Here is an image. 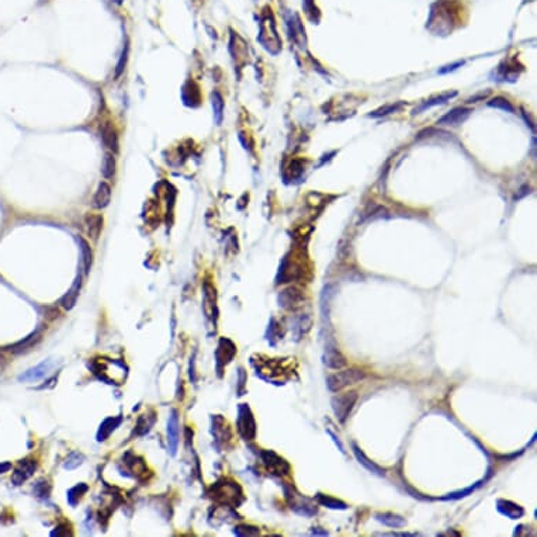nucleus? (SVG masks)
Wrapping results in <instances>:
<instances>
[{
	"label": "nucleus",
	"instance_id": "c756f323",
	"mask_svg": "<svg viewBox=\"0 0 537 537\" xmlns=\"http://www.w3.org/2000/svg\"><path fill=\"white\" fill-rule=\"evenodd\" d=\"M404 103H398V104H391V106H385L384 108H381L379 111H374L373 114H370L371 117H381V115H387V114L394 113L396 110H400L402 107Z\"/></svg>",
	"mask_w": 537,
	"mask_h": 537
},
{
	"label": "nucleus",
	"instance_id": "4468645a",
	"mask_svg": "<svg viewBox=\"0 0 537 537\" xmlns=\"http://www.w3.org/2000/svg\"><path fill=\"white\" fill-rule=\"evenodd\" d=\"M352 449H353V454H355V457H356V460L359 461V463L362 464L363 467L366 470H368L370 473H373V474H377L380 475V477H383V475L385 474V470L384 469H381V467H379L377 464L373 463V461H370L367 458V456L364 454V453L359 449V447L353 443L352 445Z\"/></svg>",
	"mask_w": 537,
	"mask_h": 537
},
{
	"label": "nucleus",
	"instance_id": "c85d7f7f",
	"mask_svg": "<svg viewBox=\"0 0 537 537\" xmlns=\"http://www.w3.org/2000/svg\"><path fill=\"white\" fill-rule=\"evenodd\" d=\"M127 59H128V45L125 44L124 50H123V52H121V57H120L119 63H117V69H115V76H117V78H119L120 75L123 74V71L125 69Z\"/></svg>",
	"mask_w": 537,
	"mask_h": 537
},
{
	"label": "nucleus",
	"instance_id": "6e6552de",
	"mask_svg": "<svg viewBox=\"0 0 537 537\" xmlns=\"http://www.w3.org/2000/svg\"><path fill=\"white\" fill-rule=\"evenodd\" d=\"M168 445L172 454H176L177 446H179V418L177 413L173 411L168 421Z\"/></svg>",
	"mask_w": 537,
	"mask_h": 537
},
{
	"label": "nucleus",
	"instance_id": "aec40b11",
	"mask_svg": "<svg viewBox=\"0 0 537 537\" xmlns=\"http://www.w3.org/2000/svg\"><path fill=\"white\" fill-rule=\"evenodd\" d=\"M80 284H82V280H80V277H78L76 280H75L74 286H72L71 290H69L68 294L65 295V297L62 298L61 304H62V307L65 308V310H71V308L76 304V300H78V297H79Z\"/></svg>",
	"mask_w": 537,
	"mask_h": 537
},
{
	"label": "nucleus",
	"instance_id": "9d476101",
	"mask_svg": "<svg viewBox=\"0 0 537 537\" xmlns=\"http://www.w3.org/2000/svg\"><path fill=\"white\" fill-rule=\"evenodd\" d=\"M35 471V463L33 460H24L18 464L12 475V481L16 485H21L24 481H27Z\"/></svg>",
	"mask_w": 537,
	"mask_h": 537
},
{
	"label": "nucleus",
	"instance_id": "f03ea898",
	"mask_svg": "<svg viewBox=\"0 0 537 537\" xmlns=\"http://www.w3.org/2000/svg\"><path fill=\"white\" fill-rule=\"evenodd\" d=\"M357 401V394L356 392H346V394H340V395L334 396L331 400V407H332V411H334V415L336 416V419L339 422H345L346 419L349 418L352 409L355 407V404Z\"/></svg>",
	"mask_w": 537,
	"mask_h": 537
},
{
	"label": "nucleus",
	"instance_id": "0eeeda50",
	"mask_svg": "<svg viewBox=\"0 0 537 537\" xmlns=\"http://www.w3.org/2000/svg\"><path fill=\"white\" fill-rule=\"evenodd\" d=\"M302 302H304V294L297 287H290V289L282 291L278 295V304L286 310H293V308L301 307Z\"/></svg>",
	"mask_w": 537,
	"mask_h": 537
},
{
	"label": "nucleus",
	"instance_id": "f3484780",
	"mask_svg": "<svg viewBox=\"0 0 537 537\" xmlns=\"http://www.w3.org/2000/svg\"><path fill=\"white\" fill-rule=\"evenodd\" d=\"M376 519L381 522L383 525L388 526V527H394V529H400V527H404L407 525L405 519L395 513H377L376 515Z\"/></svg>",
	"mask_w": 537,
	"mask_h": 537
},
{
	"label": "nucleus",
	"instance_id": "4be33fe9",
	"mask_svg": "<svg viewBox=\"0 0 537 537\" xmlns=\"http://www.w3.org/2000/svg\"><path fill=\"white\" fill-rule=\"evenodd\" d=\"M211 103H213V110H214L215 123L221 124L222 117H224V99L221 96L220 91H214L211 95Z\"/></svg>",
	"mask_w": 537,
	"mask_h": 537
},
{
	"label": "nucleus",
	"instance_id": "20e7f679",
	"mask_svg": "<svg viewBox=\"0 0 537 537\" xmlns=\"http://www.w3.org/2000/svg\"><path fill=\"white\" fill-rule=\"evenodd\" d=\"M286 491V498L290 503V508L294 510L295 513L302 515V516H312L317 513V508L311 505V499L301 495L298 492L293 489V488H284Z\"/></svg>",
	"mask_w": 537,
	"mask_h": 537
},
{
	"label": "nucleus",
	"instance_id": "473e14b6",
	"mask_svg": "<svg viewBox=\"0 0 537 537\" xmlns=\"http://www.w3.org/2000/svg\"><path fill=\"white\" fill-rule=\"evenodd\" d=\"M463 63L464 62H457V63H453V65H449V66H446V69H441L440 74H446V72H449V71H454L456 66H461Z\"/></svg>",
	"mask_w": 537,
	"mask_h": 537
},
{
	"label": "nucleus",
	"instance_id": "c9c22d12",
	"mask_svg": "<svg viewBox=\"0 0 537 537\" xmlns=\"http://www.w3.org/2000/svg\"><path fill=\"white\" fill-rule=\"evenodd\" d=\"M3 362H5V356H3V355H2V352H0V364H2Z\"/></svg>",
	"mask_w": 537,
	"mask_h": 537
},
{
	"label": "nucleus",
	"instance_id": "9b49d317",
	"mask_svg": "<svg viewBox=\"0 0 537 537\" xmlns=\"http://www.w3.org/2000/svg\"><path fill=\"white\" fill-rule=\"evenodd\" d=\"M497 509L499 513H502L503 516H506L509 519H520L525 510L522 506H519L518 503L512 502V501H506V499H498L497 501Z\"/></svg>",
	"mask_w": 537,
	"mask_h": 537
},
{
	"label": "nucleus",
	"instance_id": "39448f33",
	"mask_svg": "<svg viewBox=\"0 0 537 537\" xmlns=\"http://www.w3.org/2000/svg\"><path fill=\"white\" fill-rule=\"evenodd\" d=\"M238 430L245 440H253L256 436V422L250 408L246 404H242L238 409Z\"/></svg>",
	"mask_w": 537,
	"mask_h": 537
},
{
	"label": "nucleus",
	"instance_id": "5701e85b",
	"mask_svg": "<svg viewBox=\"0 0 537 537\" xmlns=\"http://www.w3.org/2000/svg\"><path fill=\"white\" fill-rule=\"evenodd\" d=\"M115 168H117V162L114 158L113 153H106L102 162V173L106 179H111L115 175Z\"/></svg>",
	"mask_w": 537,
	"mask_h": 537
},
{
	"label": "nucleus",
	"instance_id": "f257e3e1",
	"mask_svg": "<svg viewBox=\"0 0 537 537\" xmlns=\"http://www.w3.org/2000/svg\"><path fill=\"white\" fill-rule=\"evenodd\" d=\"M366 374L362 370H356V368H351V370H345V371H338V373L331 374L326 380V385L328 390L332 392H338V391L343 390L347 385L356 384L364 380Z\"/></svg>",
	"mask_w": 537,
	"mask_h": 537
},
{
	"label": "nucleus",
	"instance_id": "b1692460",
	"mask_svg": "<svg viewBox=\"0 0 537 537\" xmlns=\"http://www.w3.org/2000/svg\"><path fill=\"white\" fill-rule=\"evenodd\" d=\"M79 243H80V250H82V258H83V266H85V272L89 273L91 267V259H93V254H91V249L89 246V243L86 242L85 239L79 238Z\"/></svg>",
	"mask_w": 537,
	"mask_h": 537
},
{
	"label": "nucleus",
	"instance_id": "423d86ee",
	"mask_svg": "<svg viewBox=\"0 0 537 537\" xmlns=\"http://www.w3.org/2000/svg\"><path fill=\"white\" fill-rule=\"evenodd\" d=\"M262 460L266 469L269 470L272 474L274 475H287L290 473V464L280 457L277 453L272 452V450H265L262 452Z\"/></svg>",
	"mask_w": 537,
	"mask_h": 537
},
{
	"label": "nucleus",
	"instance_id": "ddd939ff",
	"mask_svg": "<svg viewBox=\"0 0 537 537\" xmlns=\"http://www.w3.org/2000/svg\"><path fill=\"white\" fill-rule=\"evenodd\" d=\"M323 363L332 370H340L346 367V357L338 349H328L323 355Z\"/></svg>",
	"mask_w": 537,
	"mask_h": 537
},
{
	"label": "nucleus",
	"instance_id": "e433bc0d",
	"mask_svg": "<svg viewBox=\"0 0 537 537\" xmlns=\"http://www.w3.org/2000/svg\"><path fill=\"white\" fill-rule=\"evenodd\" d=\"M111 2H114V3H117V5H120V3H123L124 0H111Z\"/></svg>",
	"mask_w": 537,
	"mask_h": 537
},
{
	"label": "nucleus",
	"instance_id": "cd10ccee",
	"mask_svg": "<svg viewBox=\"0 0 537 537\" xmlns=\"http://www.w3.org/2000/svg\"><path fill=\"white\" fill-rule=\"evenodd\" d=\"M234 533H235L237 536H256V534H259V529L246 525L238 526V527H235Z\"/></svg>",
	"mask_w": 537,
	"mask_h": 537
},
{
	"label": "nucleus",
	"instance_id": "72a5a7b5",
	"mask_svg": "<svg viewBox=\"0 0 537 537\" xmlns=\"http://www.w3.org/2000/svg\"><path fill=\"white\" fill-rule=\"evenodd\" d=\"M383 536H416V534H413V533H387V534H383Z\"/></svg>",
	"mask_w": 537,
	"mask_h": 537
},
{
	"label": "nucleus",
	"instance_id": "f8f14e48",
	"mask_svg": "<svg viewBox=\"0 0 537 537\" xmlns=\"http://www.w3.org/2000/svg\"><path fill=\"white\" fill-rule=\"evenodd\" d=\"M470 113H471V110H470V108H464V107L454 108V110H452L450 113H447L446 115H443V117L437 121V124L457 125V124H460V123H463L464 120L469 117Z\"/></svg>",
	"mask_w": 537,
	"mask_h": 537
},
{
	"label": "nucleus",
	"instance_id": "a878e982",
	"mask_svg": "<svg viewBox=\"0 0 537 537\" xmlns=\"http://www.w3.org/2000/svg\"><path fill=\"white\" fill-rule=\"evenodd\" d=\"M488 106L495 108H502V110L509 111V113H513L515 111L513 106H512L506 99H503V97H495V99H492L491 102H488Z\"/></svg>",
	"mask_w": 537,
	"mask_h": 537
},
{
	"label": "nucleus",
	"instance_id": "412c9836",
	"mask_svg": "<svg viewBox=\"0 0 537 537\" xmlns=\"http://www.w3.org/2000/svg\"><path fill=\"white\" fill-rule=\"evenodd\" d=\"M315 498H317L318 503H319V505H322V506H325V508L339 509V510H345V509H347V505H346L345 502H342L340 499H336V498H334V497H329V495H323V494H321V492H318L317 495H315Z\"/></svg>",
	"mask_w": 537,
	"mask_h": 537
},
{
	"label": "nucleus",
	"instance_id": "7c9ffc66",
	"mask_svg": "<svg viewBox=\"0 0 537 537\" xmlns=\"http://www.w3.org/2000/svg\"><path fill=\"white\" fill-rule=\"evenodd\" d=\"M304 7H306L307 13H308L310 16H311L312 13H317L318 14L317 7L314 6V2H312V0H304Z\"/></svg>",
	"mask_w": 537,
	"mask_h": 537
},
{
	"label": "nucleus",
	"instance_id": "bb28decb",
	"mask_svg": "<svg viewBox=\"0 0 537 537\" xmlns=\"http://www.w3.org/2000/svg\"><path fill=\"white\" fill-rule=\"evenodd\" d=\"M83 460H85V457L80 454V453H72V454H69V457L66 458V461H65V469H76L78 465H80V464L83 463Z\"/></svg>",
	"mask_w": 537,
	"mask_h": 537
},
{
	"label": "nucleus",
	"instance_id": "393cba45",
	"mask_svg": "<svg viewBox=\"0 0 537 537\" xmlns=\"http://www.w3.org/2000/svg\"><path fill=\"white\" fill-rule=\"evenodd\" d=\"M120 424V419H113V418H110V419H106L104 422L102 424V426H100V432H99V435H97V437H99V440H104L106 437H107L111 432H113L114 429H115V426Z\"/></svg>",
	"mask_w": 537,
	"mask_h": 537
},
{
	"label": "nucleus",
	"instance_id": "1a4fd4ad",
	"mask_svg": "<svg viewBox=\"0 0 537 537\" xmlns=\"http://www.w3.org/2000/svg\"><path fill=\"white\" fill-rule=\"evenodd\" d=\"M111 201V187L106 181H102L99 187H97L95 197H93V208L103 209L107 207Z\"/></svg>",
	"mask_w": 537,
	"mask_h": 537
},
{
	"label": "nucleus",
	"instance_id": "f704fd0d",
	"mask_svg": "<svg viewBox=\"0 0 537 537\" xmlns=\"http://www.w3.org/2000/svg\"><path fill=\"white\" fill-rule=\"evenodd\" d=\"M10 469H12V465L9 463L0 464V474H2V473H6V471H9Z\"/></svg>",
	"mask_w": 537,
	"mask_h": 537
},
{
	"label": "nucleus",
	"instance_id": "7ed1b4c3",
	"mask_svg": "<svg viewBox=\"0 0 537 537\" xmlns=\"http://www.w3.org/2000/svg\"><path fill=\"white\" fill-rule=\"evenodd\" d=\"M214 498L225 505L238 506L242 502V492L235 482H218L214 486Z\"/></svg>",
	"mask_w": 537,
	"mask_h": 537
},
{
	"label": "nucleus",
	"instance_id": "2f4dec72",
	"mask_svg": "<svg viewBox=\"0 0 537 537\" xmlns=\"http://www.w3.org/2000/svg\"><path fill=\"white\" fill-rule=\"evenodd\" d=\"M326 432H328V435L331 436V437H332V440L335 441V445H336V446L339 447V450H340V452H342V453H345V449H343V446H342V443H340V441L338 440V437H336V436H335L334 433H332V432H331V430H326Z\"/></svg>",
	"mask_w": 537,
	"mask_h": 537
},
{
	"label": "nucleus",
	"instance_id": "dca6fc26",
	"mask_svg": "<svg viewBox=\"0 0 537 537\" xmlns=\"http://www.w3.org/2000/svg\"><path fill=\"white\" fill-rule=\"evenodd\" d=\"M50 368H51V363L50 362L41 363L37 367L31 368V370H29L26 374L20 376V380H21V381H37V380L44 379L46 376V373L50 371Z\"/></svg>",
	"mask_w": 537,
	"mask_h": 537
},
{
	"label": "nucleus",
	"instance_id": "a211bd4d",
	"mask_svg": "<svg viewBox=\"0 0 537 537\" xmlns=\"http://www.w3.org/2000/svg\"><path fill=\"white\" fill-rule=\"evenodd\" d=\"M456 95H457V91H452V93H445V95H440V96L432 97V99H429V100H426V102L422 103L418 108H415V111H413V113L418 114V113H421V111L426 110V108L433 107V106H437V104H445V103L449 102L450 99H453V97L456 96Z\"/></svg>",
	"mask_w": 537,
	"mask_h": 537
},
{
	"label": "nucleus",
	"instance_id": "6ab92c4d",
	"mask_svg": "<svg viewBox=\"0 0 537 537\" xmlns=\"http://www.w3.org/2000/svg\"><path fill=\"white\" fill-rule=\"evenodd\" d=\"M86 225H87V234H89L93 239H97V237H99L100 232H102L103 217L102 215L89 214L86 217Z\"/></svg>",
	"mask_w": 537,
	"mask_h": 537
},
{
	"label": "nucleus",
	"instance_id": "2eb2a0df",
	"mask_svg": "<svg viewBox=\"0 0 537 537\" xmlns=\"http://www.w3.org/2000/svg\"><path fill=\"white\" fill-rule=\"evenodd\" d=\"M102 141L104 144V147L110 149V151H113V152L119 151V136H117L115 130L110 124H106L103 127Z\"/></svg>",
	"mask_w": 537,
	"mask_h": 537
}]
</instances>
